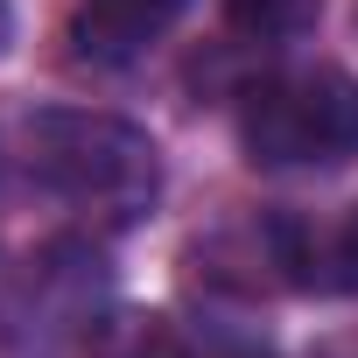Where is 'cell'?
I'll list each match as a JSON object with an SVG mask.
<instances>
[{
  "mask_svg": "<svg viewBox=\"0 0 358 358\" xmlns=\"http://www.w3.org/2000/svg\"><path fill=\"white\" fill-rule=\"evenodd\" d=\"M106 358H183V351H176V344H169L162 330H134V337H120V344H113Z\"/></svg>",
  "mask_w": 358,
  "mask_h": 358,
  "instance_id": "7",
  "label": "cell"
},
{
  "mask_svg": "<svg viewBox=\"0 0 358 358\" xmlns=\"http://www.w3.org/2000/svg\"><path fill=\"white\" fill-rule=\"evenodd\" d=\"M316 288H358V218L337 239H316Z\"/></svg>",
  "mask_w": 358,
  "mask_h": 358,
  "instance_id": "6",
  "label": "cell"
},
{
  "mask_svg": "<svg viewBox=\"0 0 358 358\" xmlns=\"http://www.w3.org/2000/svg\"><path fill=\"white\" fill-rule=\"evenodd\" d=\"M239 148L260 169H337L358 155V78L330 64L274 71L239 106Z\"/></svg>",
  "mask_w": 358,
  "mask_h": 358,
  "instance_id": "2",
  "label": "cell"
},
{
  "mask_svg": "<svg viewBox=\"0 0 358 358\" xmlns=\"http://www.w3.org/2000/svg\"><path fill=\"white\" fill-rule=\"evenodd\" d=\"M106 253L92 239H57L43 253L22 260V274L0 295V344L15 358H57L71 351L78 337L99 330V309H106Z\"/></svg>",
  "mask_w": 358,
  "mask_h": 358,
  "instance_id": "3",
  "label": "cell"
},
{
  "mask_svg": "<svg viewBox=\"0 0 358 358\" xmlns=\"http://www.w3.org/2000/svg\"><path fill=\"white\" fill-rule=\"evenodd\" d=\"M316 8L323 0H232V15L246 29H260V36H295V29L316 22Z\"/></svg>",
  "mask_w": 358,
  "mask_h": 358,
  "instance_id": "5",
  "label": "cell"
},
{
  "mask_svg": "<svg viewBox=\"0 0 358 358\" xmlns=\"http://www.w3.org/2000/svg\"><path fill=\"white\" fill-rule=\"evenodd\" d=\"M15 162L36 190H50L57 204L85 211L92 225L120 232L141 225L162 197V148L113 113H85V106H43L15 127Z\"/></svg>",
  "mask_w": 358,
  "mask_h": 358,
  "instance_id": "1",
  "label": "cell"
},
{
  "mask_svg": "<svg viewBox=\"0 0 358 358\" xmlns=\"http://www.w3.org/2000/svg\"><path fill=\"white\" fill-rule=\"evenodd\" d=\"M190 0H78L71 8V50L85 64H134L155 50Z\"/></svg>",
  "mask_w": 358,
  "mask_h": 358,
  "instance_id": "4",
  "label": "cell"
},
{
  "mask_svg": "<svg viewBox=\"0 0 358 358\" xmlns=\"http://www.w3.org/2000/svg\"><path fill=\"white\" fill-rule=\"evenodd\" d=\"M8 36H15V15H8V0H0V50H8Z\"/></svg>",
  "mask_w": 358,
  "mask_h": 358,
  "instance_id": "8",
  "label": "cell"
}]
</instances>
